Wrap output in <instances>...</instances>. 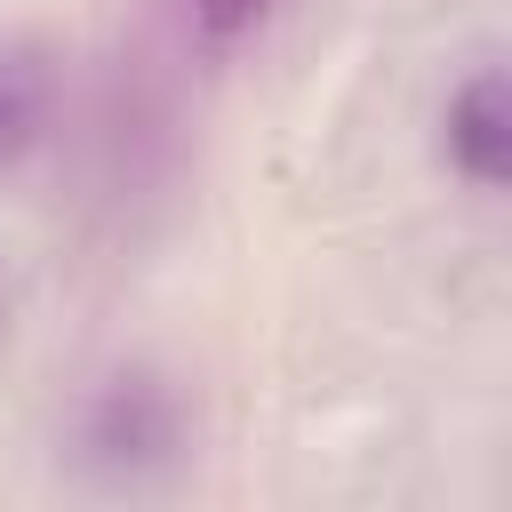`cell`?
<instances>
[{
	"instance_id": "cell-1",
	"label": "cell",
	"mask_w": 512,
	"mask_h": 512,
	"mask_svg": "<svg viewBox=\"0 0 512 512\" xmlns=\"http://www.w3.org/2000/svg\"><path fill=\"white\" fill-rule=\"evenodd\" d=\"M448 160L496 192L512 176V88H504V64H480L456 96H448Z\"/></svg>"
},
{
	"instance_id": "cell-2",
	"label": "cell",
	"mask_w": 512,
	"mask_h": 512,
	"mask_svg": "<svg viewBox=\"0 0 512 512\" xmlns=\"http://www.w3.org/2000/svg\"><path fill=\"white\" fill-rule=\"evenodd\" d=\"M40 128H48V64L40 48H0V168L32 152Z\"/></svg>"
},
{
	"instance_id": "cell-3",
	"label": "cell",
	"mask_w": 512,
	"mask_h": 512,
	"mask_svg": "<svg viewBox=\"0 0 512 512\" xmlns=\"http://www.w3.org/2000/svg\"><path fill=\"white\" fill-rule=\"evenodd\" d=\"M272 8H280V0H192V32H200L208 48H232V40H248Z\"/></svg>"
}]
</instances>
